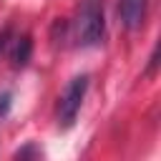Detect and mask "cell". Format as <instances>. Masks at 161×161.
I'll return each instance as SVG.
<instances>
[{
	"instance_id": "cell-4",
	"label": "cell",
	"mask_w": 161,
	"mask_h": 161,
	"mask_svg": "<svg viewBox=\"0 0 161 161\" xmlns=\"http://www.w3.org/2000/svg\"><path fill=\"white\" fill-rule=\"evenodd\" d=\"M30 38L28 35H23V38H15L13 40V48H10V60H13V65L15 68H23L28 60H30Z\"/></svg>"
},
{
	"instance_id": "cell-3",
	"label": "cell",
	"mask_w": 161,
	"mask_h": 161,
	"mask_svg": "<svg viewBox=\"0 0 161 161\" xmlns=\"http://www.w3.org/2000/svg\"><path fill=\"white\" fill-rule=\"evenodd\" d=\"M118 15L126 28H138L146 18V0H118Z\"/></svg>"
},
{
	"instance_id": "cell-5",
	"label": "cell",
	"mask_w": 161,
	"mask_h": 161,
	"mask_svg": "<svg viewBox=\"0 0 161 161\" xmlns=\"http://www.w3.org/2000/svg\"><path fill=\"white\" fill-rule=\"evenodd\" d=\"M28 156H40V148H35V146H25V148H20V151L15 153V158H28Z\"/></svg>"
},
{
	"instance_id": "cell-6",
	"label": "cell",
	"mask_w": 161,
	"mask_h": 161,
	"mask_svg": "<svg viewBox=\"0 0 161 161\" xmlns=\"http://www.w3.org/2000/svg\"><path fill=\"white\" fill-rule=\"evenodd\" d=\"M8 103H10V93L0 96V116H5V113H8Z\"/></svg>"
},
{
	"instance_id": "cell-1",
	"label": "cell",
	"mask_w": 161,
	"mask_h": 161,
	"mask_svg": "<svg viewBox=\"0 0 161 161\" xmlns=\"http://www.w3.org/2000/svg\"><path fill=\"white\" fill-rule=\"evenodd\" d=\"M103 0H80L75 23H73V35L78 45H98L103 40Z\"/></svg>"
},
{
	"instance_id": "cell-2",
	"label": "cell",
	"mask_w": 161,
	"mask_h": 161,
	"mask_svg": "<svg viewBox=\"0 0 161 161\" xmlns=\"http://www.w3.org/2000/svg\"><path fill=\"white\" fill-rule=\"evenodd\" d=\"M86 91H88V75H75L65 86V91H63V96L58 101V123L60 126H65V128L73 126V121H75V116H78V111L83 106Z\"/></svg>"
}]
</instances>
